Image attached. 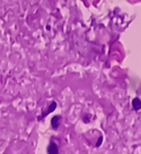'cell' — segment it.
<instances>
[{"mask_svg":"<svg viewBox=\"0 0 141 154\" xmlns=\"http://www.w3.org/2000/svg\"><path fill=\"white\" fill-rule=\"evenodd\" d=\"M55 109H57V102H55V101H52L51 104H50V107H49L47 109L45 110V111L43 112V113H42V115L37 117V120H39V121H42V120L44 119L46 116L49 115V113H51L52 111H54Z\"/></svg>","mask_w":141,"mask_h":154,"instance_id":"obj_1","label":"cell"},{"mask_svg":"<svg viewBox=\"0 0 141 154\" xmlns=\"http://www.w3.org/2000/svg\"><path fill=\"white\" fill-rule=\"evenodd\" d=\"M102 142H103V136H99V138H98V142L96 143V146H97V147H99V146H101Z\"/></svg>","mask_w":141,"mask_h":154,"instance_id":"obj_6","label":"cell"},{"mask_svg":"<svg viewBox=\"0 0 141 154\" xmlns=\"http://www.w3.org/2000/svg\"><path fill=\"white\" fill-rule=\"evenodd\" d=\"M90 118H91V115H89V113H87L86 116H83V122H86V123H88V122H90Z\"/></svg>","mask_w":141,"mask_h":154,"instance_id":"obj_5","label":"cell"},{"mask_svg":"<svg viewBox=\"0 0 141 154\" xmlns=\"http://www.w3.org/2000/svg\"><path fill=\"white\" fill-rule=\"evenodd\" d=\"M61 120H62V117L60 115L58 116H54L53 118L51 119V127L53 129H57L60 126V123H61Z\"/></svg>","mask_w":141,"mask_h":154,"instance_id":"obj_2","label":"cell"},{"mask_svg":"<svg viewBox=\"0 0 141 154\" xmlns=\"http://www.w3.org/2000/svg\"><path fill=\"white\" fill-rule=\"evenodd\" d=\"M132 108H133L135 111H138V110L141 109V100L140 99L135 97V99L132 100Z\"/></svg>","mask_w":141,"mask_h":154,"instance_id":"obj_4","label":"cell"},{"mask_svg":"<svg viewBox=\"0 0 141 154\" xmlns=\"http://www.w3.org/2000/svg\"><path fill=\"white\" fill-rule=\"evenodd\" d=\"M47 154H59V146L54 143L51 142L47 146Z\"/></svg>","mask_w":141,"mask_h":154,"instance_id":"obj_3","label":"cell"}]
</instances>
